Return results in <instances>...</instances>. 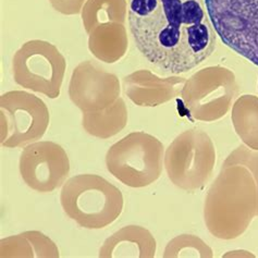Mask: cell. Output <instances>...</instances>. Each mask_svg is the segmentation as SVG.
I'll list each match as a JSON object with an SVG mask.
<instances>
[{
  "mask_svg": "<svg viewBox=\"0 0 258 258\" xmlns=\"http://www.w3.org/2000/svg\"><path fill=\"white\" fill-rule=\"evenodd\" d=\"M231 120L243 143L258 151V97L242 95L237 98L232 107Z\"/></svg>",
  "mask_w": 258,
  "mask_h": 258,
  "instance_id": "2e32d148",
  "label": "cell"
},
{
  "mask_svg": "<svg viewBox=\"0 0 258 258\" xmlns=\"http://www.w3.org/2000/svg\"><path fill=\"white\" fill-rule=\"evenodd\" d=\"M127 108L121 97L97 111L83 112L82 126L94 138L107 140L119 134L127 124Z\"/></svg>",
  "mask_w": 258,
  "mask_h": 258,
  "instance_id": "9a60e30c",
  "label": "cell"
},
{
  "mask_svg": "<svg viewBox=\"0 0 258 258\" xmlns=\"http://www.w3.org/2000/svg\"><path fill=\"white\" fill-rule=\"evenodd\" d=\"M222 43L258 67V0H205Z\"/></svg>",
  "mask_w": 258,
  "mask_h": 258,
  "instance_id": "ba28073f",
  "label": "cell"
},
{
  "mask_svg": "<svg viewBox=\"0 0 258 258\" xmlns=\"http://www.w3.org/2000/svg\"><path fill=\"white\" fill-rule=\"evenodd\" d=\"M258 216V189L243 166L221 167L210 185L204 204V219L217 239L234 240L241 236Z\"/></svg>",
  "mask_w": 258,
  "mask_h": 258,
  "instance_id": "7a4b0ae2",
  "label": "cell"
},
{
  "mask_svg": "<svg viewBox=\"0 0 258 258\" xmlns=\"http://www.w3.org/2000/svg\"><path fill=\"white\" fill-rule=\"evenodd\" d=\"M0 256L2 258L11 257H36L35 248L30 237L25 232L5 237L0 241Z\"/></svg>",
  "mask_w": 258,
  "mask_h": 258,
  "instance_id": "d6986e66",
  "label": "cell"
},
{
  "mask_svg": "<svg viewBox=\"0 0 258 258\" xmlns=\"http://www.w3.org/2000/svg\"><path fill=\"white\" fill-rule=\"evenodd\" d=\"M127 15L137 48L166 72L192 70L216 48L205 0H130Z\"/></svg>",
  "mask_w": 258,
  "mask_h": 258,
  "instance_id": "6da1fadb",
  "label": "cell"
},
{
  "mask_svg": "<svg viewBox=\"0 0 258 258\" xmlns=\"http://www.w3.org/2000/svg\"><path fill=\"white\" fill-rule=\"evenodd\" d=\"M52 8L64 16H74L82 12L86 0H49Z\"/></svg>",
  "mask_w": 258,
  "mask_h": 258,
  "instance_id": "44dd1931",
  "label": "cell"
},
{
  "mask_svg": "<svg viewBox=\"0 0 258 258\" xmlns=\"http://www.w3.org/2000/svg\"><path fill=\"white\" fill-rule=\"evenodd\" d=\"M126 13V0H86L81 17L85 32L90 34L99 25L108 23L124 24Z\"/></svg>",
  "mask_w": 258,
  "mask_h": 258,
  "instance_id": "e0dca14e",
  "label": "cell"
},
{
  "mask_svg": "<svg viewBox=\"0 0 258 258\" xmlns=\"http://www.w3.org/2000/svg\"><path fill=\"white\" fill-rule=\"evenodd\" d=\"M64 148L51 141H37L20 155L19 171L24 183L38 193H50L64 184L70 174Z\"/></svg>",
  "mask_w": 258,
  "mask_h": 258,
  "instance_id": "30bf717a",
  "label": "cell"
},
{
  "mask_svg": "<svg viewBox=\"0 0 258 258\" xmlns=\"http://www.w3.org/2000/svg\"><path fill=\"white\" fill-rule=\"evenodd\" d=\"M118 77L93 60L79 63L72 72L69 97L83 112L97 111L112 105L120 98Z\"/></svg>",
  "mask_w": 258,
  "mask_h": 258,
  "instance_id": "8fae6325",
  "label": "cell"
},
{
  "mask_svg": "<svg viewBox=\"0 0 258 258\" xmlns=\"http://www.w3.org/2000/svg\"><path fill=\"white\" fill-rule=\"evenodd\" d=\"M185 82L182 77L160 78L149 70H138L123 79V91L137 106L157 107L181 95Z\"/></svg>",
  "mask_w": 258,
  "mask_h": 258,
  "instance_id": "7c38bea8",
  "label": "cell"
},
{
  "mask_svg": "<svg viewBox=\"0 0 258 258\" xmlns=\"http://www.w3.org/2000/svg\"><path fill=\"white\" fill-rule=\"evenodd\" d=\"M243 166L252 173L258 189V151L247 147L246 145H240L231 153L223 162V167L228 166Z\"/></svg>",
  "mask_w": 258,
  "mask_h": 258,
  "instance_id": "ffe728a7",
  "label": "cell"
},
{
  "mask_svg": "<svg viewBox=\"0 0 258 258\" xmlns=\"http://www.w3.org/2000/svg\"><path fill=\"white\" fill-rule=\"evenodd\" d=\"M216 158V147L209 135L200 128H191L178 135L168 146L164 165L175 186L195 193L212 178Z\"/></svg>",
  "mask_w": 258,
  "mask_h": 258,
  "instance_id": "5b68a950",
  "label": "cell"
},
{
  "mask_svg": "<svg viewBox=\"0 0 258 258\" xmlns=\"http://www.w3.org/2000/svg\"><path fill=\"white\" fill-rule=\"evenodd\" d=\"M162 256L165 258H213L214 252L212 247L207 245L201 237L193 234H181L167 244Z\"/></svg>",
  "mask_w": 258,
  "mask_h": 258,
  "instance_id": "ac0fdd59",
  "label": "cell"
},
{
  "mask_svg": "<svg viewBox=\"0 0 258 258\" xmlns=\"http://www.w3.org/2000/svg\"><path fill=\"white\" fill-rule=\"evenodd\" d=\"M239 93L232 70L222 66L206 67L186 80L182 88L183 105L198 121L214 122L229 112Z\"/></svg>",
  "mask_w": 258,
  "mask_h": 258,
  "instance_id": "8992f818",
  "label": "cell"
},
{
  "mask_svg": "<svg viewBox=\"0 0 258 258\" xmlns=\"http://www.w3.org/2000/svg\"><path fill=\"white\" fill-rule=\"evenodd\" d=\"M66 70L67 61L62 53L55 45L42 39L24 43L12 59L15 82L50 99L60 96Z\"/></svg>",
  "mask_w": 258,
  "mask_h": 258,
  "instance_id": "52a82bcc",
  "label": "cell"
},
{
  "mask_svg": "<svg viewBox=\"0 0 258 258\" xmlns=\"http://www.w3.org/2000/svg\"><path fill=\"white\" fill-rule=\"evenodd\" d=\"M157 243L154 235L141 226L130 225L107 237L99 249L100 258H153Z\"/></svg>",
  "mask_w": 258,
  "mask_h": 258,
  "instance_id": "4fadbf2b",
  "label": "cell"
},
{
  "mask_svg": "<svg viewBox=\"0 0 258 258\" xmlns=\"http://www.w3.org/2000/svg\"><path fill=\"white\" fill-rule=\"evenodd\" d=\"M128 47L124 24L99 25L88 34V49L92 55L106 63H114L125 56Z\"/></svg>",
  "mask_w": 258,
  "mask_h": 258,
  "instance_id": "5bb4252c",
  "label": "cell"
},
{
  "mask_svg": "<svg viewBox=\"0 0 258 258\" xmlns=\"http://www.w3.org/2000/svg\"><path fill=\"white\" fill-rule=\"evenodd\" d=\"M0 143L7 148L35 143L44 137L50 122L45 101L24 91H10L0 96Z\"/></svg>",
  "mask_w": 258,
  "mask_h": 258,
  "instance_id": "9c48e42d",
  "label": "cell"
},
{
  "mask_svg": "<svg viewBox=\"0 0 258 258\" xmlns=\"http://www.w3.org/2000/svg\"><path fill=\"white\" fill-rule=\"evenodd\" d=\"M165 147L143 131L125 135L107 151V170L124 185L142 188L157 181L164 169Z\"/></svg>",
  "mask_w": 258,
  "mask_h": 258,
  "instance_id": "277c9868",
  "label": "cell"
},
{
  "mask_svg": "<svg viewBox=\"0 0 258 258\" xmlns=\"http://www.w3.org/2000/svg\"><path fill=\"white\" fill-rule=\"evenodd\" d=\"M64 214L81 228L99 230L119 218L124 207L120 189L98 174H78L68 179L60 192Z\"/></svg>",
  "mask_w": 258,
  "mask_h": 258,
  "instance_id": "3957f363",
  "label": "cell"
}]
</instances>
